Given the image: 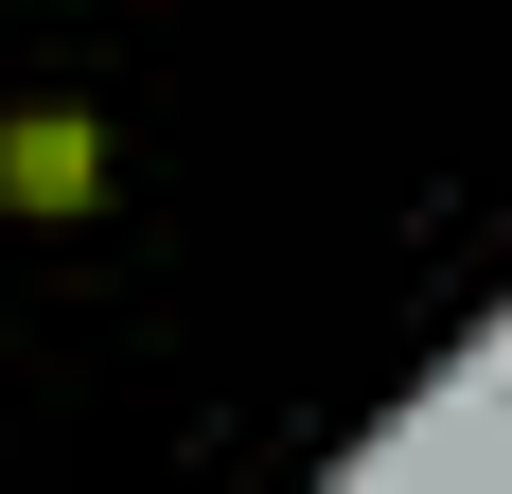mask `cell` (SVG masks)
Masks as SVG:
<instances>
[{
	"mask_svg": "<svg viewBox=\"0 0 512 494\" xmlns=\"http://www.w3.org/2000/svg\"><path fill=\"white\" fill-rule=\"evenodd\" d=\"M0 212H36V230L106 212V124L89 106H18V124H0Z\"/></svg>",
	"mask_w": 512,
	"mask_h": 494,
	"instance_id": "cell-1",
	"label": "cell"
}]
</instances>
